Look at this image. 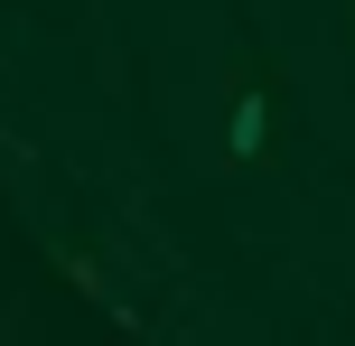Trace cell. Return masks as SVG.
<instances>
[{
    "instance_id": "1",
    "label": "cell",
    "mask_w": 355,
    "mask_h": 346,
    "mask_svg": "<svg viewBox=\"0 0 355 346\" xmlns=\"http://www.w3.org/2000/svg\"><path fill=\"white\" fill-rule=\"evenodd\" d=\"M225 168H281L290 159V103H281V75L262 56H234L225 75V141H215Z\"/></svg>"
},
{
    "instance_id": "2",
    "label": "cell",
    "mask_w": 355,
    "mask_h": 346,
    "mask_svg": "<svg viewBox=\"0 0 355 346\" xmlns=\"http://www.w3.org/2000/svg\"><path fill=\"white\" fill-rule=\"evenodd\" d=\"M56 262H66V281H75V291H85V300H112V281H103V272H94V262H85V253H56Z\"/></svg>"
},
{
    "instance_id": "3",
    "label": "cell",
    "mask_w": 355,
    "mask_h": 346,
    "mask_svg": "<svg viewBox=\"0 0 355 346\" xmlns=\"http://www.w3.org/2000/svg\"><path fill=\"white\" fill-rule=\"evenodd\" d=\"M346 10H355V0H346Z\"/></svg>"
}]
</instances>
